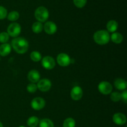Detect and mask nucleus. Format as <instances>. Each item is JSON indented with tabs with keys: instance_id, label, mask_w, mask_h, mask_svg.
I'll use <instances>...</instances> for the list:
<instances>
[{
	"instance_id": "obj_1",
	"label": "nucleus",
	"mask_w": 127,
	"mask_h": 127,
	"mask_svg": "<svg viewBox=\"0 0 127 127\" xmlns=\"http://www.w3.org/2000/svg\"><path fill=\"white\" fill-rule=\"evenodd\" d=\"M11 45L16 53L24 54L26 53L29 48V43L23 37H16L11 42Z\"/></svg>"
},
{
	"instance_id": "obj_2",
	"label": "nucleus",
	"mask_w": 127,
	"mask_h": 127,
	"mask_svg": "<svg viewBox=\"0 0 127 127\" xmlns=\"http://www.w3.org/2000/svg\"><path fill=\"white\" fill-rule=\"evenodd\" d=\"M110 34L107 31L100 30L97 31L94 34V40L95 42L100 45H104L109 43L110 40Z\"/></svg>"
},
{
	"instance_id": "obj_3",
	"label": "nucleus",
	"mask_w": 127,
	"mask_h": 127,
	"mask_svg": "<svg viewBox=\"0 0 127 127\" xmlns=\"http://www.w3.org/2000/svg\"><path fill=\"white\" fill-rule=\"evenodd\" d=\"M35 17L40 22H44L49 17V12L45 7L40 6L35 11Z\"/></svg>"
},
{
	"instance_id": "obj_4",
	"label": "nucleus",
	"mask_w": 127,
	"mask_h": 127,
	"mask_svg": "<svg viewBox=\"0 0 127 127\" xmlns=\"http://www.w3.org/2000/svg\"><path fill=\"white\" fill-rule=\"evenodd\" d=\"M9 35L12 37H17L21 33V27L18 23L13 22L8 26L7 29Z\"/></svg>"
},
{
	"instance_id": "obj_5",
	"label": "nucleus",
	"mask_w": 127,
	"mask_h": 127,
	"mask_svg": "<svg viewBox=\"0 0 127 127\" xmlns=\"http://www.w3.org/2000/svg\"><path fill=\"white\" fill-rule=\"evenodd\" d=\"M98 89L101 94L108 95L112 91V86L107 81H102L98 86Z\"/></svg>"
},
{
	"instance_id": "obj_6",
	"label": "nucleus",
	"mask_w": 127,
	"mask_h": 127,
	"mask_svg": "<svg viewBox=\"0 0 127 127\" xmlns=\"http://www.w3.org/2000/svg\"><path fill=\"white\" fill-rule=\"evenodd\" d=\"M55 61L54 58L50 56H46L42 59V65L45 69H52L55 66Z\"/></svg>"
},
{
	"instance_id": "obj_7",
	"label": "nucleus",
	"mask_w": 127,
	"mask_h": 127,
	"mask_svg": "<svg viewBox=\"0 0 127 127\" xmlns=\"http://www.w3.org/2000/svg\"><path fill=\"white\" fill-rule=\"evenodd\" d=\"M58 64L61 66H68L71 63V58L67 54L64 53H60L57 58Z\"/></svg>"
},
{
	"instance_id": "obj_8",
	"label": "nucleus",
	"mask_w": 127,
	"mask_h": 127,
	"mask_svg": "<svg viewBox=\"0 0 127 127\" xmlns=\"http://www.w3.org/2000/svg\"><path fill=\"white\" fill-rule=\"evenodd\" d=\"M31 107L35 110H40L43 109L45 105V101L42 97H35L31 101Z\"/></svg>"
},
{
	"instance_id": "obj_9",
	"label": "nucleus",
	"mask_w": 127,
	"mask_h": 127,
	"mask_svg": "<svg viewBox=\"0 0 127 127\" xmlns=\"http://www.w3.org/2000/svg\"><path fill=\"white\" fill-rule=\"evenodd\" d=\"M37 88L42 92H47L52 87V83L48 79H42L38 81L37 84Z\"/></svg>"
},
{
	"instance_id": "obj_10",
	"label": "nucleus",
	"mask_w": 127,
	"mask_h": 127,
	"mask_svg": "<svg viewBox=\"0 0 127 127\" xmlns=\"http://www.w3.org/2000/svg\"><path fill=\"white\" fill-rule=\"evenodd\" d=\"M71 97L74 100H79L82 98L83 91L81 88L79 86H75L71 91Z\"/></svg>"
},
{
	"instance_id": "obj_11",
	"label": "nucleus",
	"mask_w": 127,
	"mask_h": 127,
	"mask_svg": "<svg viewBox=\"0 0 127 127\" xmlns=\"http://www.w3.org/2000/svg\"><path fill=\"white\" fill-rule=\"evenodd\" d=\"M43 29L45 32L49 35L54 34L57 31V25L52 21H48L46 22L43 26Z\"/></svg>"
},
{
	"instance_id": "obj_12",
	"label": "nucleus",
	"mask_w": 127,
	"mask_h": 127,
	"mask_svg": "<svg viewBox=\"0 0 127 127\" xmlns=\"http://www.w3.org/2000/svg\"><path fill=\"white\" fill-rule=\"evenodd\" d=\"M113 121L118 125H123L127 122V117L122 113H116L113 116Z\"/></svg>"
},
{
	"instance_id": "obj_13",
	"label": "nucleus",
	"mask_w": 127,
	"mask_h": 127,
	"mask_svg": "<svg viewBox=\"0 0 127 127\" xmlns=\"http://www.w3.org/2000/svg\"><path fill=\"white\" fill-rule=\"evenodd\" d=\"M27 78H28L29 81L32 83H38V81L40 80V75L38 71L35 70V69H32L29 72Z\"/></svg>"
},
{
	"instance_id": "obj_14",
	"label": "nucleus",
	"mask_w": 127,
	"mask_h": 127,
	"mask_svg": "<svg viewBox=\"0 0 127 127\" xmlns=\"http://www.w3.org/2000/svg\"><path fill=\"white\" fill-rule=\"evenodd\" d=\"M11 52V46L8 43H2L0 45V55L2 57L7 56Z\"/></svg>"
},
{
	"instance_id": "obj_15",
	"label": "nucleus",
	"mask_w": 127,
	"mask_h": 127,
	"mask_svg": "<svg viewBox=\"0 0 127 127\" xmlns=\"http://www.w3.org/2000/svg\"><path fill=\"white\" fill-rule=\"evenodd\" d=\"M114 85L115 87L119 90L124 91L126 89L127 86V83L126 81L122 78H118L115 79L114 82Z\"/></svg>"
},
{
	"instance_id": "obj_16",
	"label": "nucleus",
	"mask_w": 127,
	"mask_h": 127,
	"mask_svg": "<svg viewBox=\"0 0 127 127\" xmlns=\"http://www.w3.org/2000/svg\"><path fill=\"white\" fill-rule=\"evenodd\" d=\"M110 39L114 43H117V44H119V43H122L124 40V37L119 32H114L110 36Z\"/></svg>"
},
{
	"instance_id": "obj_17",
	"label": "nucleus",
	"mask_w": 127,
	"mask_h": 127,
	"mask_svg": "<svg viewBox=\"0 0 127 127\" xmlns=\"http://www.w3.org/2000/svg\"><path fill=\"white\" fill-rule=\"evenodd\" d=\"M107 29L108 32H115L118 28V23L114 20H110L107 24Z\"/></svg>"
},
{
	"instance_id": "obj_18",
	"label": "nucleus",
	"mask_w": 127,
	"mask_h": 127,
	"mask_svg": "<svg viewBox=\"0 0 127 127\" xmlns=\"http://www.w3.org/2000/svg\"><path fill=\"white\" fill-rule=\"evenodd\" d=\"M39 124V120L35 116H32L27 121V124L29 127H36Z\"/></svg>"
},
{
	"instance_id": "obj_19",
	"label": "nucleus",
	"mask_w": 127,
	"mask_h": 127,
	"mask_svg": "<svg viewBox=\"0 0 127 127\" xmlns=\"http://www.w3.org/2000/svg\"><path fill=\"white\" fill-rule=\"evenodd\" d=\"M43 25L40 22H35L33 24L32 26V30L34 33H40L43 31Z\"/></svg>"
},
{
	"instance_id": "obj_20",
	"label": "nucleus",
	"mask_w": 127,
	"mask_h": 127,
	"mask_svg": "<svg viewBox=\"0 0 127 127\" xmlns=\"http://www.w3.org/2000/svg\"><path fill=\"white\" fill-rule=\"evenodd\" d=\"M39 127H54V124L50 119H43L40 122Z\"/></svg>"
},
{
	"instance_id": "obj_21",
	"label": "nucleus",
	"mask_w": 127,
	"mask_h": 127,
	"mask_svg": "<svg viewBox=\"0 0 127 127\" xmlns=\"http://www.w3.org/2000/svg\"><path fill=\"white\" fill-rule=\"evenodd\" d=\"M75 120L73 118H67L64 120L63 124V127H75Z\"/></svg>"
},
{
	"instance_id": "obj_22",
	"label": "nucleus",
	"mask_w": 127,
	"mask_h": 127,
	"mask_svg": "<svg viewBox=\"0 0 127 127\" xmlns=\"http://www.w3.org/2000/svg\"><path fill=\"white\" fill-rule=\"evenodd\" d=\"M31 58L32 61L35 62H39L40 60H42V55H41L40 53L37 51H34V52H32L31 53Z\"/></svg>"
},
{
	"instance_id": "obj_23",
	"label": "nucleus",
	"mask_w": 127,
	"mask_h": 127,
	"mask_svg": "<svg viewBox=\"0 0 127 127\" xmlns=\"http://www.w3.org/2000/svg\"><path fill=\"white\" fill-rule=\"evenodd\" d=\"M19 17V14L17 11H11V12L8 14L7 16V19L9 21H16Z\"/></svg>"
},
{
	"instance_id": "obj_24",
	"label": "nucleus",
	"mask_w": 127,
	"mask_h": 127,
	"mask_svg": "<svg viewBox=\"0 0 127 127\" xmlns=\"http://www.w3.org/2000/svg\"><path fill=\"white\" fill-rule=\"evenodd\" d=\"M110 99L114 102H119L122 99L121 93L119 92H114L112 93H110Z\"/></svg>"
},
{
	"instance_id": "obj_25",
	"label": "nucleus",
	"mask_w": 127,
	"mask_h": 127,
	"mask_svg": "<svg viewBox=\"0 0 127 127\" xmlns=\"http://www.w3.org/2000/svg\"><path fill=\"white\" fill-rule=\"evenodd\" d=\"M9 38V35L6 32H2L0 33V42L2 43H6Z\"/></svg>"
},
{
	"instance_id": "obj_26",
	"label": "nucleus",
	"mask_w": 127,
	"mask_h": 127,
	"mask_svg": "<svg viewBox=\"0 0 127 127\" xmlns=\"http://www.w3.org/2000/svg\"><path fill=\"white\" fill-rule=\"evenodd\" d=\"M74 5L78 8H82L86 5L87 0H73Z\"/></svg>"
},
{
	"instance_id": "obj_27",
	"label": "nucleus",
	"mask_w": 127,
	"mask_h": 127,
	"mask_svg": "<svg viewBox=\"0 0 127 127\" xmlns=\"http://www.w3.org/2000/svg\"><path fill=\"white\" fill-rule=\"evenodd\" d=\"M37 86L34 83H31L27 86V91L30 93H35L37 90Z\"/></svg>"
},
{
	"instance_id": "obj_28",
	"label": "nucleus",
	"mask_w": 127,
	"mask_h": 127,
	"mask_svg": "<svg viewBox=\"0 0 127 127\" xmlns=\"http://www.w3.org/2000/svg\"><path fill=\"white\" fill-rule=\"evenodd\" d=\"M7 10L3 6H0V19H4L7 17Z\"/></svg>"
},
{
	"instance_id": "obj_29",
	"label": "nucleus",
	"mask_w": 127,
	"mask_h": 127,
	"mask_svg": "<svg viewBox=\"0 0 127 127\" xmlns=\"http://www.w3.org/2000/svg\"><path fill=\"white\" fill-rule=\"evenodd\" d=\"M122 99L125 102V103L127 102V91L126 90H124V92L121 94Z\"/></svg>"
},
{
	"instance_id": "obj_30",
	"label": "nucleus",
	"mask_w": 127,
	"mask_h": 127,
	"mask_svg": "<svg viewBox=\"0 0 127 127\" xmlns=\"http://www.w3.org/2000/svg\"><path fill=\"white\" fill-rule=\"evenodd\" d=\"M0 127H3V125H2V124L1 122H0Z\"/></svg>"
},
{
	"instance_id": "obj_31",
	"label": "nucleus",
	"mask_w": 127,
	"mask_h": 127,
	"mask_svg": "<svg viewBox=\"0 0 127 127\" xmlns=\"http://www.w3.org/2000/svg\"><path fill=\"white\" fill-rule=\"evenodd\" d=\"M23 127V126H21V127Z\"/></svg>"
},
{
	"instance_id": "obj_32",
	"label": "nucleus",
	"mask_w": 127,
	"mask_h": 127,
	"mask_svg": "<svg viewBox=\"0 0 127 127\" xmlns=\"http://www.w3.org/2000/svg\"><path fill=\"white\" fill-rule=\"evenodd\" d=\"M0 59H1V58H0Z\"/></svg>"
}]
</instances>
